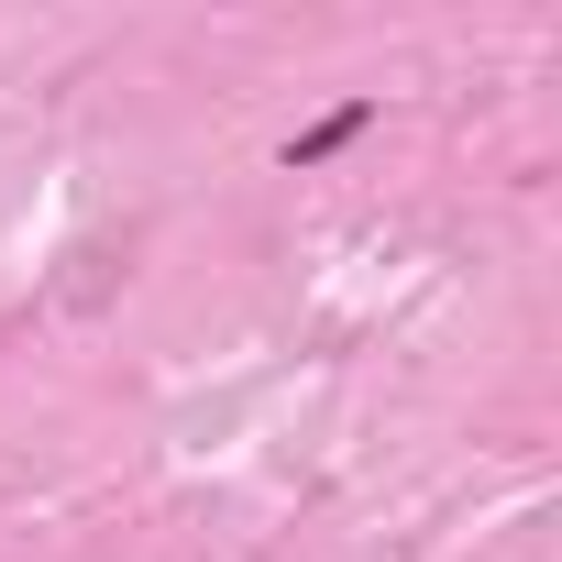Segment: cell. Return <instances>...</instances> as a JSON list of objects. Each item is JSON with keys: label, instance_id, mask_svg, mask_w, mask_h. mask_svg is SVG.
Here are the masks:
<instances>
[{"label": "cell", "instance_id": "obj_1", "mask_svg": "<svg viewBox=\"0 0 562 562\" xmlns=\"http://www.w3.org/2000/svg\"><path fill=\"white\" fill-rule=\"evenodd\" d=\"M364 122H375V100H342V111H321V122H310V133L288 144V166H331V155H342V144L364 133Z\"/></svg>", "mask_w": 562, "mask_h": 562}]
</instances>
